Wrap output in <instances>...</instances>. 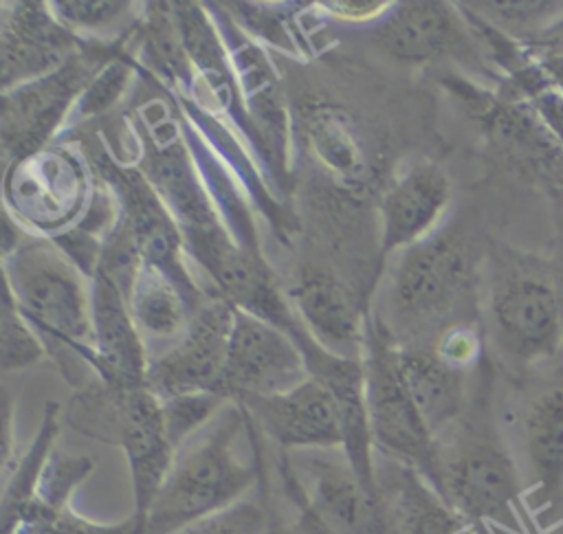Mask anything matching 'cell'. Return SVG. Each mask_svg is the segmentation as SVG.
<instances>
[{"label":"cell","mask_w":563,"mask_h":534,"mask_svg":"<svg viewBox=\"0 0 563 534\" xmlns=\"http://www.w3.org/2000/svg\"><path fill=\"white\" fill-rule=\"evenodd\" d=\"M246 431V411L229 400L200 433L178 448L141 521V534H176L194 521L242 501L262 479L260 435L255 457L244 459L238 448Z\"/></svg>","instance_id":"1"},{"label":"cell","mask_w":563,"mask_h":534,"mask_svg":"<svg viewBox=\"0 0 563 534\" xmlns=\"http://www.w3.org/2000/svg\"><path fill=\"white\" fill-rule=\"evenodd\" d=\"M4 288L75 387L92 369V303L84 272L53 244L24 240L2 257Z\"/></svg>","instance_id":"2"},{"label":"cell","mask_w":563,"mask_h":534,"mask_svg":"<svg viewBox=\"0 0 563 534\" xmlns=\"http://www.w3.org/2000/svg\"><path fill=\"white\" fill-rule=\"evenodd\" d=\"M66 415L81 435L114 444L125 453L132 479V516L141 525L176 457L165 431L161 400L147 387H110L97 380L73 396Z\"/></svg>","instance_id":"3"},{"label":"cell","mask_w":563,"mask_h":534,"mask_svg":"<svg viewBox=\"0 0 563 534\" xmlns=\"http://www.w3.org/2000/svg\"><path fill=\"white\" fill-rule=\"evenodd\" d=\"M440 446V494L477 527L528 534L519 468L504 442L484 426L457 422Z\"/></svg>","instance_id":"4"},{"label":"cell","mask_w":563,"mask_h":534,"mask_svg":"<svg viewBox=\"0 0 563 534\" xmlns=\"http://www.w3.org/2000/svg\"><path fill=\"white\" fill-rule=\"evenodd\" d=\"M486 323L515 365L552 358L563 343V308L554 272L519 255L495 257L486 283Z\"/></svg>","instance_id":"5"},{"label":"cell","mask_w":563,"mask_h":534,"mask_svg":"<svg viewBox=\"0 0 563 534\" xmlns=\"http://www.w3.org/2000/svg\"><path fill=\"white\" fill-rule=\"evenodd\" d=\"M365 402L374 448L413 466L440 492V446L418 413L398 365V341L376 316L365 319Z\"/></svg>","instance_id":"6"},{"label":"cell","mask_w":563,"mask_h":534,"mask_svg":"<svg viewBox=\"0 0 563 534\" xmlns=\"http://www.w3.org/2000/svg\"><path fill=\"white\" fill-rule=\"evenodd\" d=\"M473 275L471 248L457 233H433L405 248L387 286L391 321L400 325L402 334L438 327L464 301Z\"/></svg>","instance_id":"7"},{"label":"cell","mask_w":563,"mask_h":534,"mask_svg":"<svg viewBox=\"0 0 563 534\" xmlns=\"http://www.w3.org/2000/svg\"><path fill=\"white\" fill-rule=\"evenodd\" d=\"M128 37L117 42H84L81 48L57 70L35 81L2 92V158L18 163L44 149L59 123L73 114L81 92L92 77L125 46Z\"/></svg>","instance_id":"8"},{"label":"cell","mask_w":563,"mask_h":534,"mask_svg":"<svg viewBox=\"0 0 563 534\" xmlns=\"http://www.w3.org/2000/svg\"><path fill=\"white\" fill-rule=\"evenodd\" d=\"M444 88L512 167L550 187H563V149L530 101L444 75Z\"/></svg>","instance_id":"9"},{"label":"cell","mask_w":563,"mask_h":534,"mask_svg":"<svg viewBox=\"0 0 563 534\" xmlns=\"http://www.w3.org/2000/svg\"><path fill=\"white\" fill-rule=\"evenodd\" d=\"M95 169L112 189L119 202V222L132 237L143 264L169 277L196 312L209 290H200L185 268V237L163 198L139 169L119 167L106 156L95 158Z\"/></svg>","instance_id":"10"},{"label":"cell","mask_w":563,"mask_h":534,"mask_svg":"<svg viewBox=\"0 0 563 534\" xmlns=\"http://www.w3.org/2000/svg\"><path fill=\"white\" fill-rule=\"evenodd\" d=\"M235 308L216 290L207 294L187 332L156 358H150L145 387L167 400L185 393L213 391L222 396V374L229 354Z\"/></svg>","instance_id":"11"},{"label":"cell","mask_w":563,"mask_h":534,"mask_svg":"<svg viewBox=\"0 0 563 534\" xmlns=\"http://www.w3.org/2000/svg\"><path fill=\"white\" fill-rule=\"evenodd\" d=\"M303 354L282 327L235 308L222 396L231 402L288 391L308 378Z\"/></svg>","instance_id":"12"},{"label":"cell","mask_w":563,"mask_h":534,"mask_svg":"<svg viewBox=\"0 0 563 534\" xmlns=\"http://www.w3.org/2000/svg\"><path fill=\"white\" fill-rule=\"evenodd\" d=\"M317 516L334 534H391L380 497L367 490L343 448L288 453Z\"/></svg>","instance_id":"13"},{"label":"cell","mask_w":563,"mask_h":534,"mask_svg":"<svg viewBox=\"0 0 563 534\" xmlns=\"http://www.w3.org/2000/svg\"><path fill=\"white\" fill-rule=\"evenodd\" d=\"M81 44L84 40L66 29L46 2L26 0L4 4L0 26L2 92L51 75Z\"/></svg>","instance_id":"14"},{"label":"cell","mask_w":563,"mask_h":534,"mask_svg":"<svg viewBox=\"0 0 563 534\" xmlns=\"http://www.w3.org/2000/svg\"><path fill=\"white\" fill-rule=\"evenodd\" d=\"M253 424L282 450L343 448V426L334 396L325 385L308 376L297 387L238 402Z\"/></svg>","instance_id":"15"},{"label":"cell","mask_w":563,"mask_h":534,"mask_svg":"<svg viewBox=\"0 0 563 534\" xmlns=\"http://www.w3.org/2000/svg\"><path fill=\"white\" fill-rule=\"evenodd\" d=\"M457 4L400 2L374 31L376 46L402 64H427L440 57L475 55V40Z\"/></svg>","instance_id":"16"},{"label":"cell","mask_w":563,"mask_h":534,"mask_svg":"<svg viewBox=\"0 0 563 534\" xmlns=\"http://www.w3.org/2000/svg\"><path fill=\"white\" fill-rule=\"evenodd\" d=\"M451 202V180L442 165L418 158L385 189L380 200V255L405 251L435 233Z\"/></svg>","instance_id":"17"},{"label":"cell","mask_w":563,"mask_h":534,"mask_svg":"<svg viewBox=\"0 0 563 534\" xmlns=\"http://www.w3.org/2000/svg\"><path fill=\"white\" fill-rule=\"evenodd\" d=\"M288 299L308 336L325 352L363 360L365 319L352 290L330 270L303 268L288 288Z\"/></svg>","instance_id":"18"},{"label":"cell","mask_w":563,"mask_h":534,"mask_svg":"<svg viewBox=\"0 0 563 534\" xmlns=\"http://www.w3.org/2000/svg\"><path fill=\"white\" fill-rule=\"evenodd\" d=\"M92 303V371L110 387H145L150 358L136 327L128 294L106 272L90 279Z\"/></svg>","instance_id":"19"},{"label":"cell","mask_w":563,"mask_h":534,"mask_svg":"<svg viewBox=\"0 0 563 534\" xmlns=\"http://www.w3.org/2000/svg\"><path fill=\"white\" fill-rule=\"evenodd\" d=\"M519 440L532 481L537 514L563 519V385L532 391L519 413ZM552 523V525H554Z\"/></svg>","instance_id":"20"},{"label":"cell","mask_w":563,"mask_h":534,"mask_svg":"<svg viewBox=\"0 0 563 534\" xmlns=\"http://www.w3.org/2000/svg\"><path fill=\"white\" fill-rule=\"evenodd\" d=\"M380 457L376 461V481L391 534H488L453 510L413 466Z\"/></svg>","instance_id":"21"},{"label":"cell","mask_w":563,"mask_h":534,"mask_svg":"<svg viewBox=\"0 0 563 534\" xmlns=\"http://www.w3.org/2000/svg\"><path fill=\"white\" fill-rule=\"evenodd\" d=\"M13 191L15 215L37 224L73 218L86 196L81 167L59 149H42L18 163L7 174V193Z\"/></svg>","instance_id":"22"},{"label":"cell","mask_w":563,"mask_h":534,"mask_svg":"<svg viewBox=\"0 0 563 534\" xmlns=\"http://www.w3.org/2000/svg\"><path fill=\"white\" fill-rule=\"evenodd\" d=\"M297 127L308 152L334 182L350 191L365 187L369 178L367 147L343 108L325 99H303L297 108Z\"/></svg>","instance_id":"23"},{"label":"cell","mask_w":563,"mask_h":534,"mask_svg":"<svg viewBox=\"0 0 563 534\" xmlns=\"http://www.w3.org/2000/svg\"><path fill=\"white\" fill-rule=\"evenodd\" d=\"M398 365L418 413L435 437L462 420L466 407V371L446 365L433 345L422 343H398Z\"/></svg>","instance_id":"24"},{"label":"cell","mask_w":563,"mask_h":534,"mask_svg":"<svg viewBox=\"0 0 563 534\" xmlns=\"http://www.w3.org/2000/svg\"><path fill=\"white\" fill-rule=\"evenodd\" d=\"M128 305L136 327L158 338H180L194 319V308L180 288L147 264L134 277Z\"/></svg>","instance_id":"25"},{"label":"cell","mask_w":563,"mask_h":534,"mask_svg":"<svg viewBox=\"0 0 563 534\" xmlns=\"http://www.w3.org/2000/svg\"><path fill=\"white\" fill-rule=\"evenodd\" d=\"M59 433V404L46 402L40 431L31 446L18 457L13 468L2 477V499H0V525L11 521L26 503L35 499L42 470L48 455L55 448Z\"/></svg>","instance_id":"26"},{"label":"cell","mask_w":563,"mask_h":534,"mask_svg":"<svg viewBox=\"0 0 563 534\" xmlns=\"http://www.w3.org/2000/svg\"><path fill=\"white\" fill-rule=\"evenodd\" d=\"M0 527L2 534H141V525L132 514L123 521L99 523L77 514L73 508H51L37 499Z\"/></svg>","instance_id":"27"},{"label":"cell","mask_w":563,"mask_h":534,"mask_svg":"<svg viewBox=\"0 0 563 534\" xmlns=\"http://www.w3.org/2000/svg\"><path fill=\"white\" fill-rule=\"evenodd\" d=\"M464 4L495 29L526 44L563 13V2L559 0H504Z\"/></svg>","instance_id":"28"},{"label":"cell","mask_w":563,"mask_h":534,"mask_svg":"<svg viewBox=\"0 0 563 534\" xmlns=\"http://www.w3.org/2000/svg\"><path fill=\"white\" fill-rule=\"evenodd\" d=\"M48 356L42 338L20 314L11 292H2V312H0V365L2 371L24 369L42 363Z\"/></svg>","instance_id":"29"},{"label":"cell","mask_w":563,"mask_h":534,"mask_svg":"<svg viewBox=\"0 0 563 534\" xmlns=\"http://www.w3.org/2000/svg\"><path fill=\"white\" fill-rule=\"evenodd\" d=\"M229 400L213 391H200V393H185L174 396L167 400H161L163 422L167 437L172 446L178 448L187 444L196 433H200L227 404Z\"/></svg>","instance_id":"30"},{"label":"cell","mask_w":563,"mask_h":534,"mask_svg":"<svg viewBox=\"0 0 563 534\" xmlns=\"http://www.w3.org/2000/svg\"><path fill=\"white\" fill-rule=\"evenodd\" d=\"M92 470L95 459L90 455H70L55 446L42 470L35 499L51 508H70L73 492Z\"/></svg>","instance_id":"31"},{"label":"cell","mask_w":563,"mask_h":534,"mask_svg":"<svg viewBox=\"0 0 563 534\" xmlns=\"http://www.w3.org/2000/svg\"><path fill=\"white\" fill-rule=\"evenodd\" d=\"M271 510L262 501L242 499L216 514L194 521L176 534H268Z\"/></svg>","instance_id":"32"},{"label":"cell","mask_w":563,"mask_h":534,"mask_svg":"<svg viewBox=\"0 0 563 534\" xmlns=\"http://www.w3.org/2000/svg\"><path fill=\"white\" fill-rule=\"evenodd\" d=\"M130 77H132V59L125 57V51H121L86 86L77 105L73 108L75 119H90L108 110L121 97Z\"/></svg>","instance_id":"33"},{"label":"cell","mask_w":563,"mask_h":534,"mask_svg":"<svg viewBox=\"0 0 563 534\" xmlns=\"http://www.w3.org/2000/svg\"><path fill=\"white\" fill-rule=\"evenodd\" d=\"M48 7L53 15L75 33L110 29L130 13L132 4L121 0H59L48 2Z\"/></svg>","instance_id":"34"},{"label":"cell","mask_w":563,"mask_h":534,"mask_svg":"<svg viewBox=\"0 0 563 534\" xmlns=\"http://www.w3.org/2000/svg\"><path fill=\"white\" fill-rule=\"evenodd\" d=\"M433 349L446 365L466 371L479 360L482 338L473 325L451 323L440 332Z\"/></svg>","instance_id":"35"},{"label":"cell","mask_w":563,"mask_h":534,"mask_svg":"<svg viewBox=\"0 0 563 534\" xmlns=\"http://www.w3.org/2000/svg\"><path fill=\"white\" fill-rule=\"evenodd\" d=\"M530 103L563 149V97L554 90H545L539 97H534Z\"/></svg>","instance_id":"36"},{"label":"cell","mask_w":563,"mask_h":534,"mask_svg":"<svg viewBox=\"0 0 563 534\" xmlns=\"http://www.w3.org/2000/svg\"><path fill=\"white\" fill-rule=\"evenodd\" d=\"M332 15H339L343 20H372L378 15H385L389 11V2H376V0H336V2H323Z\"/></svg>","instance_id":"37"},{"label":"cell","mask_w":563,"mask_h":534,"mask_svg":"<svg viewBox=\"0 0 563 534\" xmlns=\"http://www.w3.org/2000/svg\"><path fill=\"white\" fill-rule=\"evenodd\" d=\"M18 455L13 450V400L2 391V477L13 468Z\"/></svg>","instance_id":"38"},{"label":"cell","mask_w":563,"mask_h":534,"mask_svg":"<svg viewBox=\"0 0 563 534\" xmlns=\"http://www.w3.org/2000/svg\"><path fill=\"white\" fill-rule=\"evenodd\" d=\"M528 46L545 53H563V13L552 20L534 40H530Z\"/></svg>","instance_id":"39"},{"label":"cell","mask_w":563,"mask_h":534,"mask_svg":"<svg viewBox=\"0 0 563 534\" xmlns=\"http://www.w3.org/2000/svg\"><path fill=\"white\" fill-rule=\"evenodd\" d=\"M537 55H539V62L552 84V90L563 97V53L537 51Z\"/></svg>","instance_id":"40"},{"label":"cell","mask_w":563,"mask_h":534,"mask_svg":"<svg viewBox=\"0 0 563 534\" xmlns=\"http://www.w3.org/2000/svg\"><path fill=\"white\" fill-rule=\"evenodd\" d=\"M541 534H563V519H559L554 525H550V527L543 530Z\"/></svg>","instance_id":"41"},{"label":"cell","mask_w":563,"mask_h":534,"mask_svg":"<svg viewBox=\"0 0 563 534\" xmlns=\"http://www.w3.org/2000/svg\"><path fill=\"white\" fill-rule=\"evenodd\" d=\"M268 534H290V530H282V527L277 525V521L271 516V530H268Z\"/></svg>","instance_id":"42"}]
</instances>
